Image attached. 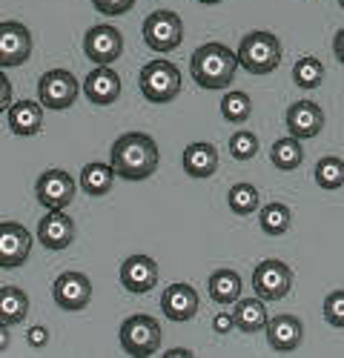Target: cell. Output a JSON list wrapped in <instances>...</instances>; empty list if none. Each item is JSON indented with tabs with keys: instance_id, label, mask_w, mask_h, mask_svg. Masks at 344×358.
<instances>
[{
	"instance_id": "30bf717a",
	"label": "cell",
	"mask_w": 344,
	"mask_h": 358,
	"mask_svg": "<svg viewBox=\"0 0 344 358\" xmlns=\"http://www.w3.org/2000/svg\"><path fill=\"white\" fill-rule=\"evenodd\" d=\"M75 178L66 169H46L35 184V198L46 210H66L75 201Z\"/></svg>"
},
{
	"instance_id": "4316f807",
	"label": "cell",
	"mask_w": 344,
	"mask_h": 358,
	"mask_svg": "<svg viewBox=\"0 0 344 358\" xmlns=\"http://www.w3.org/2000/svg\"><path fill=\"white\" fill-rule=\"evenodd\" d=\"M258 224H261V232L278 238V235H284L287 229L293 227V213H290V206L287 203L273 201V203H264L261 210H258Z\"/></svg>"
},
{
	"instance_id": "4fadbf2b",
	"label": "cell",
	"mask_w": 344,
	"mask_h": 358,
	"mask_svg": "<svg viewBox=\"0 0 344 358\" xmlns=\"http://www.w3.org/2000/svg\"><path fill=\"white\" fill-rule=\"evenodd\" d=\"M29 250H32V232L17 221L0 224V266L3 270H17L26 264Z\"/></svg>"
},
{
	"instance_id": "d590c367",
	"label": "cell",
	"mask_w": 344,
	"mask_h": 358,
	"mask_svg": "<svg viewBox=\"0 0 344 358\" xmlns=\"http://www.w3.org/2000/svg\"><path fill=\"white\" fill-rule=\"evenodd\" d=\"M213 330H215L218 336L233 333V330H236V318H233V313H218V315L213 318Z\"/></svg>"
},
{
	"instance_id": "e575fe53",
	"label": "cell",
	"mask_w": 344,
	"mask_h": 358,
	"mask_svg": "<svg viewBox=\"0 0 344 358\" xmlns=\"http://www.w3.org/2000/svg\"><path fill=\"white\" fill-rule=\"evenodd\" d=\"M26 344L32 347V350H43L49 344V330H46V327H41V324L32 327V330L26 333Z\"/></svg>"
},
{
	"instance_id": "8992f818",
	"label": "cell",
	"mask_w": 344,
	"mask_h": 358,
	"mask_svg": "<svg viewBox=\"0 0 344 358\" xmlns=\"http://www.w3.org/2000/svg\"><path fill=\"white\" fill-rule=\"evenodd\" d=\"M184 41V23L175 12L169 9H158L152 12L147 20H143V43H147L152 52H175Z\"/></svg>"
},
{
	"instance_id": "f35d334b",
	"label": "cell",
	"mask_w": 344,
	"mask_h": 358,
	"mask_svg": "<svg viewBox=\"0 0 344 358\" xmlns=\"http://www.w3.org/2000/svg\"><path fill=\"white\" fill-rule=\"evenodd\" d=\"M12 344V330H9V324H0V352H6Z\"/></svg>"
},
{
	"instance_id": "74e56055",
	"label": "cell",
	"mask_w": 344,
	"mask_h": 358,
	"mask_svg": "<svg viewBox=\"0 0 344 358\" xmlns=\"http://www.w3.org/2000/svg\"><path fill=\"white\" fill-rule=\"evenodd\" d=\"M333 52L338 57V64H344V29H338L336 38H333Z\"/></svg>"
},
{
	"instance_id": "7c38bea8",
	"label": "cell",
	"mask_w": 344,
	"mask_h": 358,
	"mask_svg": "<svg viewBox=\"0 0 344 358\" xmlns=\"http://www.w3.org/2000/svg\"><path fill=\"white\" fill-rule=\"evenodd\" d=\"M32 32L17 23V20H3L0 23V69H12V66H23L32 55Z\"/></svg>"
},
{
	"instance_id": "836d02e7",
	"label": "cell",
	"mask_w": 344,
	"mask_h": 358,
	"mask_svg": "<svg viewBox=\"0 0 344 358\" xmlns=\"http://www.w3.org/2000/svg\"><path fill=\"white\" fill-rule=\"evenodd\" d=\"M92 6H95V12L115 17V15H127L135 6V0H92Z\"/></svg>"
},
{
	"instance_id": "5b68a950",
	"label": "cell",
	"mask_w": 344,
	"mask_h": 358,
	"mask_svg": "<svg viewBox=\"0 0 344 358\" xmlns=\"http://www.w3.org/2000/svg\"><path fill=\"white\" fill-rule=\"evenodd\" d=\"M121 347L132 358H150L161 347V324L152 315H129L121 324Z\"/></svg>"
},
{
	"instance_id": "2e32d148",
	"label": "cell",
	"mask_w": 344,
	"mask_h": 358,
	"mask_svg": "<svg viewBox=\"0 0 344 358\" xmlns=\"http://www.w3.org/2000/svg\"><path fill=\"white\" fill-rule=\"evenodd\" d=\"M38 241L52 252L66 250L75 241V221L64 210H49L38 224Z\"/></svg>"
},
{
	"instance_id": "277c9868",
	"label": "cell",
	"mask_w": 344,
	"mask_h": 358,
	"mask_svg": "<svg viewBox=\"0 0 344 358\" xmlns=\"http://www.w3.org/2000/svg\"><path fill=\"white\" fill-rule=\"evenodd\" d=\"M141 95L150 103H169L175 101L181 92V69L175 64H169L166 57H155L141 69Z\"/></svg>"
},
{
	"instance_id": "7a4b0ae2",
	"label": "cell",
	"mask_w": 344,
	"mask_h": 358,
	"mask_svg": "<svg viewBox=\"0 0 344 358\" xmlns=\"http://www.w3.org/2000/svg\"><path fill=\"white\" fill-rule=\"evenodd\" d=\"M238 55L224 43H204L189 57V72L201 89H227L236 78Z\"/></svg>"
},
{
	"instance_id": "484cf974",
	"label": "cell",
	"mask_w": 344,
	"mask_h": 358,
	"mask_svg": "<svg viewBox=\"0 0 344 358\" xmlns=\"http://www.w3.org/2000/svg\"><path fill=\"white\" fill-rule=\"evenodd\" d=\"M29 315V295L20 287H0V324H20Z\"/></svg>"
},
{
	"instance_id": "d6a6232c",
	"label": "cell",
	"mask_w": 344,
	"mask_h": 358,
	"mask_svg": "<svg viewBox=\"0 0 344 358\" xmlns=\"http://www.w3.org/2000/svg\"><path fill=\"white\" fill-rule=\"evenodd\" d=\"M324 321L336 330H344V289H336L324 298Z\"/></svg>"
},
{
	"instance_id": "f1b7e54d",
	"label": "cell",
	"mask_w": 344,
	"mask_h": 358,
	"mask_svg": "<svg viewBox=\"0 0 344 358\" xmlns=\"http://www.w3.org/2000/svg\"><path fill=\"white\" fill-rule=\"evenodd\" d=\"M293 80L299 89H319L322 80H324V64L319 61V57H313V55H304L299 57V61L293 64Z\"/></svg>"
},
{
	"instance_id": "44dd1931",
	"label": "cell",
	"mask_w": 344,
	"mask_h": 358,
	"mask_svg": "<svg viewBox=\"0 0 344 358\" xmlns=\"http://www.w3.org/2000/svg\"><path fill=\"white\" fill-rule=\"evenodd\" d=\"M181 164H184V172L189 178H198V181H204V178L215 175L218 169V149L207 141H198V143H189L181 155Z\"/></svg>"
},
{
	"instance_id": "f546056e",
	"label": "cell",
	"mask_w": 344,
	"mask_h": 358,
	"mask_svg": "<svg viewBox=\"0 0 344 358\" xmlns=\"http://www.w3.org/2000/svg\"><path fill=\"white\" fill-rule=\"evenodd\" d=\"M227 203L236 215L244 218V215H252L258 206H261V192H258L252 184H236L227 192Z\"/></svg>"
},
{
	"instance_id": "9a60e30c",
	"label": "cell",
	"mask_w": 344,
	"mask_h": 358,
	"mask_svg": "<svg viewBox=\"0 0 344 358\" xmlns=\"http://www.w3.org/2000/svg\"><path fill=\"white\" fill-rule=\"evenodd\" d=\"M284 124H287V132L299 141H310L315 138L322 129H324V112L319 103L313 101H296L284 115Z\"/></svg>"
},
{
	"instance_id": "8d00e7d4",
	"label": "cell",
	"mask_w": 344,
	"mask_h": 358,
	"mask_svg": "<svg viewBox=\"0 0 344 358\" xmlns=\"http://www.w3.org/2000/svg\"><path fill=\"white\" fill-rule=\"evenodd\" d=\"M12 103V80L6 78V72L0 69V112H6Z\"/></svg>"
},
{
	"instance_id": "5bb4252c",
	"label": "cell",
	"mask_w": 344,
	"mask_h": 358,
	"mask_svg": "<svg viewBox=\"0 0 344 358\" xmlns=\"http://www.w3.org/2000/svg\"><path fill=\"white\" fill-rule=\"evenodd\" d=\"M83 95L89 103L95 106H112L115 101L121 98V75L115 72L112 66H95L89 75L83 78Z\"/></svg>"
},
{
	"instance_id": "8fae6325",
	"label": "cell",
	"mask_w": 344,
	"mask_h": 358,
	"mask_svg": "<svg viewBox=\"0 0 344 358\" xmlns=\"http://www.w3.org/2000/svg\"><path fill=\"white\" fill-rule=\"evenodd\" d=\"M52 298H55V304L66 310V313H80L89 307L92 301V281L86 278L83 273L78 270H66L55 278L52 284Z\"/></svg>"
},
{
	"instance_id": "e0dca14e",
	"label": "cell",
	"mask_w": 344,
	"mask_h": 358,
	"mask_svg": "<svg viewBox=\"0 0 344 358\" xmlns=\"http://www.w3.org/2000/svg\"><path fill=\"white\" fill-rule=\"evenodd\" d=\"M121 284L127 292H135V295H143L155 289L158 284V264L155 258L150 255H129L124 264H121Z\"/></svg>"
},
{
	"instance_id": "cb8c5ba5",
	"label": "cell",
	"mask_w": 344,
	"mask_h": 358,
	"mask_svg": "<svg viewBox=\"0 0 344 358\" xmlns=\"http://www.w3.org/2000/svg\"><path fill=\"white\" fill-rule=\"evenodd\" d=\"M112 184H115V169L112 164H101V161H92L80 169V189L92 198H101L106 192H112Z\"/></svg>"
},
{
	"instance_id": "ac0fdd59",
	"label": "cell",
	"mask_w": 344,
	"mask_h": 358,
	"mask_svg": "<svg viewBox=\"0 0 344 358\" xmlns=\"http://www.w3.org/2000/svg\"><path fill=\"white\" fill-rule=\"evenodd\" d=\"M198 307H201V298L189 284H169L161 292V313L169 321H189L198 315Z\"/></svg>"
},
{
	"instance_id": "b9f144b4",
	"label": "cell",
	"mask_w": 344,
	"mask_h": 358,
	"mask_svg": "<svg viewBox=\"0 0 344 358\" xmlns=\"http://www.w3.org/2000/svg\"><path fill=\"white\" fill-rule=\"evenodd\" d=\"M338 6H341V9H344V0H338Z\"/></svg>"
},
{
	"instance_id": "d6986e66",
	"label": "cell",
	"mask_w": 344,
	"mask_h": 358,
	"mask_svg": "<svg viewBox=\"0 0 344 358\" xmlns=\"http://www.w3.org/2000/svg\"><path fill=\"white\" fill-rule=\"evenodd\" d=\"M264 333H267V344L275 352H293L304 341V324L296 315H275L267 321Z\"/></svg>"
},
{
	"instance_id": "ab89813d",
	"label": "cell",
	"mask_w": 344,
	"mask_h": 358,
	"mask_svg": "<svg viewBox=\"0 0 344 358\" xmlns=\"http://www.w3.org/2000/svg\"><path fill=\"white\" fill-rule=\"evenodd\" d=\"M187 355H192V352H189V350H184V347L169 350V352H166V358H187Z\"/></svg>"
},
{
	"instance_id": "ba28073f",
	"label": "cell",
	"mask_w": 344,
	"mask_h": 358,
	"mask_svg": "<svg viewBox=\"0 0 344 358\" xmlns=\"http://www.w3.org/2000/svg\"><path fill=\"white\" fill-rule=\"evenodd\" d=\"M80 95V80L69 69H49L38 83V101L46 109H69Z\"/></svg>"
},
{
	"instance_id": "3957f363",
	"label": "cell",
	"mask_w": 344,
	"mask_h": 358,
	"mask_svg": "<svg viewBox=\"0 0 344 358\" xmlns=\"http://www.w3.org/2000/svg\"><path fill=\"white\" fill-rule=\"evenodd\" d=\"M238 66L250 75H270L281 64V41L273 32H247L238 43Z\"/></svg>"
},
{
	"instance_id": "83f0119b",
	"label": "cell",
	"mask_w": 344,
	"mask_h": 358,
	"mask_svg": "<svg viewBox=\"0 0 344 358\" xmlns=\"http://www.w3.org/2000/svg\"><path fill=\"white\" fill-rule=\"evenodd\" d=\"M313 178L315 184L327 192H336L344 187V161L338 155H324L315 161V169H313Z\"/></svg>"
},
{
	"instance_id": "4dcf8cb0",
	"label": "cell",
	"mask_w": 344,
	"mask_h": 358,
	"mask_svg": "<svg viewBox=\"0 0 344 358\" xmlns=\"http://www.w3.org/2000/svg\"><path fill=\"white\" fill-rule=\"evenodd\" d=\"M252 115V101L247 92H227L221 101V117L229 124H244Z\"/></svg>"
},
{
	"instance_id": "6da1fadb",
	"label": "cell",
	"mask_w": 344,
	"mask_h": 358,
	"mask_svg": "<svg viewBox=\"0 0 344 358\" xmlns=\"http://www.w3.org/2000/svg\"><path fill=\"white\" fill-rule=\"evenodd\" d=\"M158 143L147 132H127L112 143V169L124 181H147L158 169Z\"/></svg>"
},
{
	"instance_id": "9c48e42d",
	"label": "cell",
	"mask_w": 344,
	"mask_h": 358,
	"mask_svg": "<svg viewBox=\"0 0 344 358\" xmlns=\"http://www.w3.org/2000/svg\"><path fill=\"white\" fill-rule=\"evenodd\" d=\"M83 55L89 57L95 66H112L124 55V35L115 26H92L83 35Z\"/></svg>"
},
{
	"instance_id": "603a6c76",
	"label": "cell",
	"mask_w": 344,
	"mask_h": 358,
	"mask_svg": "<svg viewBox=\"0 0 344 358\" xmlns=\"http://www.w3.org/2000/svg\"><path fill=\"white\" fill-rule=\"evenodd\" d=\"M241 275L236 270H215L207 281V289H210V298L215 304L227 307V304H236L241 298Z\"/></svg>"
},
{
	"instance_id": "1f68e13d",
	"label": "cell",
	"mask_w": 344,
	"mask_h": 358,
	"mask_svg": "<svg viewBox=\"0 0 344 358\" xmlns=\"http://www.w3.org/2000/svg\"><path fill=\"white\" fill-rule=\"evenodd\" d=\"M229 155H233L236 161H252L258 155V138L247 129L236 132L233 138H229Z\"/></svg>"
},
{
	"instance_id": "d4e9b609",
	"label": "cell",
	"mask_w": 344,
	"mask_h": 358,
	"mask_svg": "<svg viewBox=\"0 0 344 358\" xmlns=\"http://www.w3.org/2000/svg\"><path fill=\"white\" fill-rule=\"evenodd\" d=\"M270 161L275 169L281 172H293L304 164V146L299 138L287 135V138H278L273 146H270Z\"/></svg>"
},
{
	"instance_id": "ffe728a7",
	"label": "cell",
	"mask_w": 344,
	"mask_h": 358,
	"mask_svg": "<svg viewBox=\"0 0 344 358\" xmlns=\"http://www.w3.org/2000/svg\"><path fill=\"white\" fill-rule=\"evenodd\" d=\"M9 129L20 138H32L43 129V103L41 101H17L9 103Z\"/></svg>"
},
{
	"instance_id": "52a82bcc",
	"label": "cell",
	"mask_w": 344,
	"mask_h": 358,
	"mask_svg": "<svg viewBox=\"0 0 344 358\" xmlns=\"http://www.w3.org/2000/svg\"><path fill=\"white\" fill-rule=\"evenodd\" d=\"M252 289L261 301H281L293 289V270L278 258H267L252 270Z\"/></svg>"
},
{
	"instance_id": "7402d4cb",
	"label": "cell",
	"mask_w": 344,
	"mask_h": 358,
	"mask_svg": "<svg viewBox=\"0 0 344 358\" xmlns=\"http://www.w3.org/2000/svg\"><path fill=\"white\" fill-rule=\"evenodd\" d=\"M233 318H236V330H241V333H261L264 327H267V321H270V315H267V307H264V301L261 298H238L236 301V310H233Z\"/></svg>"
},
{
	"instance_id": "60d3db41",
	"label": "cell",
	"mask_w": 344,
	"mask_h": 358,
	"mask_svg": "<svg viewBox=\"0 0 344 358\" xmlns=\"http://www.w3.org/2000/svg\"><path fill=\"white\" fill-rule=\"evenodd\" d=\"M198 3H204V6H215V3H221V0H198Z\"/></svg>"
}]
</instances>
